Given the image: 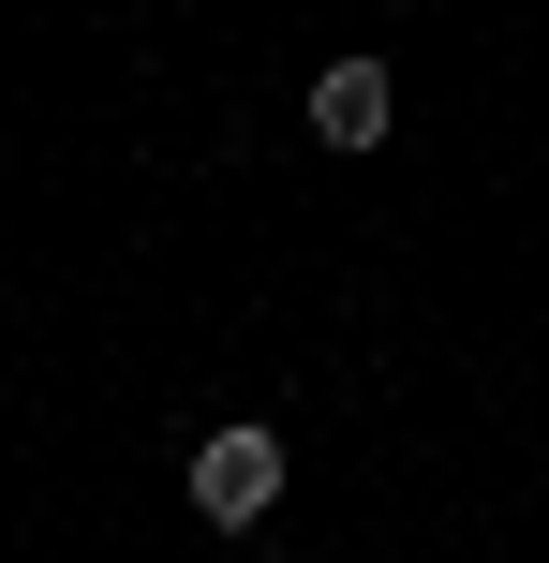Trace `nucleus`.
<instances>
[{
  "mask_svg": "<svg viewBox=\"0 0 549 563\" xmlns=\"http://www.w3.org/2000/svg\"><path fill=\"white\" fill-rule=\"evenodd\" d=\"M267 505H283V430H267V416L208 430V445H194V519H223V534H253Z\"/></svg>",
  "mask_w": 549,
  "mask_h": 563,
  "instance_id": "1",
  "label": "nucleus"
},
{
  "mask_svg": "<svg viewBox=\"0 0 549 563\" xmlns=\"http://www.w3.org/2000/svg\"><path fill=\"white\" fill-rule=\"evenodd\" d=\"M312 134L327 148H386V59H327L312 75Z\"/></svg>",
  "mask_w": 549,
  "mask_h": 563,
  "instance_id": "2",
  "label": "nucleus"
},
{
  "mask_svg": "<svg viewBox=\"0 0 549 563\" xmlns=\"http://www.w3.org/2000/svg\"><path fill=\"white\" fill-rule=\"evenodd\" d=\"M253 563H283V549H253Z\"/></svg>",
  "mask_w": 549,
  "mask_h": 563,
  "instance_id": "3",
  "label": "nucleus"
}]
</instances>
